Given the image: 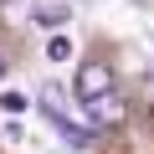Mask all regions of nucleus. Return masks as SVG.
Returning a JSON list of instances; mask_svg holds the SVG:
<instances>
[{
    "mask_svg": "<svg viewBox=\"0 0 154 154\" xmlns=\"http://www.w3.org/2000/svg\"><path fill=\"white\" fill-rule=\"evenodd\" d=\"M41 113L57 123V134H62L72 149L98 144V128H93V123H72V118H67V103H62V88H57V82H46V88H41Z\"/></svg>",
    "mask_w": 154,
    "mask_h": 154,
    "instance_id": "obj_1",
    "label": "nucleus"
},
{
    "mask_svg": "<svg viewBox=\"0 0 154 154\" xmlns=\"http://www.w3.org/2000/svg\"><path fill=\"white\" fill-rule=\"evenodd\" d=\"M113 93V67L103 62H88V67H77V98L93 103V98H108Z\"/></svg>",
    "mask_w": 154,
    "mask_h": 154,
    "instance_id": "obj_2",
    "label": "nucleus"
},
{
    "mask_svg": "<svg viewBox=\"0 0 154 154\" xmlns=\"http://www.w3.org/2000/svg\"><path fill=\"white\" fill-rule=\"evenodd\" d=\"M82 108H88V123H93V128H113V123H123V98H118V93L93 98V103H82Z\"/></svg>",
    "mask_w": 154,
    "mask_h": 154,
    "instance_id": "obj_3",
    "label": "nucleus"
},
{
    "mask_svg": "<svg viewBox=\"0 0 154 154\" xmlns=\"http://www.w3.org/2000/svg\"><path fill=\"white\" fill-rule=\"evenodd\" d=\"M31 21L41 26V31H62L67 21H72V5H62V0H36V5H31Z\"/></svg>",
    "mask_w": 154,
    "mask_h": 154,
    "instance_id": "obj_4",
    "label": "nucleus"
},
{
    "mask_svg": "<svg viewBox=\"0 0 154 154\" xmlns=\"http://www.w3.org/2000/svg\"><path fill=\"white\" fill-rule=\"evenodd\" d=\"M26 108H31V98H26V93H16V88L0 93V113H5V118H21Z\"/></svg>",
    "mask_w": 154,
    "mask_h": 154,
    "instance_id": "obj_5",
    "label": "nucleus"
},
{
    "mask_svg": "<svg viewBox=\"0 0 154 154\" xmlns=\"http://www.w3.org/2000/svg\"><path fill=\"white\" fill-rule=\"evenodd\" d=\"M46 62H72V36H62V31H57V36L46 41Z\"/></svg>",
    "mask_w": 154,
    "mask_h": 154,
    "instance_id": "obj_6",
    "label": "nucleus"
},
{
    "mask_svg": "<svg viewBox=\"0 0 154 154\" xmlns=\"http://www.w3.org/2000/svg\"><path fill=\"white\" fill-rule=\"evenodd\" d=\"M0 77H5V57H0Z\"/></svg>",
    "mask_w": 154,
    "mask_h": 154,
    "instance_id": "obj_7",
    "label": "nucleus"
},
{
    "mask_svg": "<svg viewBox=\"0 0 154 154\" xmlns=\"http://www.w3.org/2000/svg\"><path fill=\"white\" fill-rule=\"evenodd\" d=\"M0 5H11V0H0Z\"/></svg>",
    "mask_w": 154,
    "mask_h": 154,
    "instance_id": "obj_8",
    "label": "nucleus"
}]
</instances>
